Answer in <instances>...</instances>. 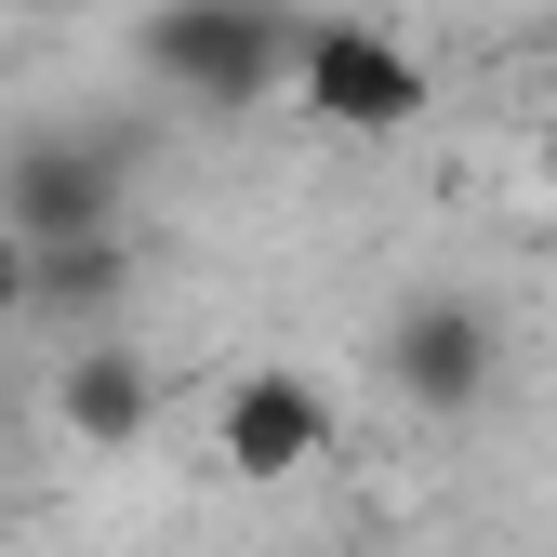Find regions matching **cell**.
I'll list each match as a JSON object with an SVG mask.
<instances>
[{
    "instance_id": "6da1fadb",
    "label": "cell",
    "mask_w": 557,
    "mask_h": 557,
    "mask_svg": "<svg viewBox=\"0 0 557 557\" xmlns=\"http://www.w3.org/2000/svg\"><path fill=\"white\" fill-rule=\"evenodd\" d=\"M425 94L438 81H425V53L398 40V14H332V27L293 40V107L319 133H411Z\"/></svg>"
},
{
    "instance_id": "7a4b0ae2",
    "label": "cell",
    "mask_w": 557,
    "mask_h": 557,
    "mask_svg": "<svg viewBox=\"0 0 557 557\" xmlns=\"http://www.w3.org/2000/svg\"><path fill=\"white\" fill-rule=\"evenodd\" d=\"M293 14L278 0H160L147 14V53H160V81L173 94H199V107H252V94H278L293 81Z\"/></svg>"
},
{
    "instance_id": "3957f363",
    "label": "cell",
    "mask_w": 557,
    "mask_h": 557,
    "mask_svg": "<svg viewBox=\"0 0 557 557\" xmlns=\"http://www.w3.org/2000/svg\"><path fill=\"white\" fill-rule=\"evenodd\" d=\"M492 372H505V332H492V306L478 293H411L398 319H385V398L398 411H478L492 398Z\"/></svg>"
},
{
    "instance_id": "277c9868",
    "label": "cell",
    "mask_w": 557,
    "mask_h": 557,
    "mask_svg": "<svg viewBox=\"0 0 557 557\" xmlns=\"http://www.w3.org/2000/svg\"><path fill=\"white\" fill-rule=\"evenodd\" d=\"M306 465H332V385H306V372H239V385H213V478H239V492H293Z\"/></svg>"
},
{
    "instance_id": "5b68a950",
    "label": "cell",
    "mask_w": 557,
    "mask_h": 557,
    "mask_svg": "<svg viewBox=\"0 0 557 557\" xmlns=\"http://www.w3.org/2000/svg\"><path fill=\"white\" fill-rule=\"evenodd\" d=\"M53 438L66 451H147L160 438V372L133 359V345H66V372H53Z\"/></svg>"
},
{
    "instance_id": "8992f818",
    "label": "cell",
    "mask_w": 557,
    "mask_h": 557,
    "mask_svg": "<svg viewBox=\"0 0 557 557\" xmlns=\"http://www.w3.org/2000/svg\"><path fill=\"white\" fill-rule=\"evenodd\" d=\"M0 213H14L40 252H53V239H107V226H120V173H107L94 147H27L14 173H0Z\"/></svg>"
},
{
    "instance_id": "52a82bcc",
    "label": "cell",
    "mask_w": 557,
    "mask_h": 557,
    "mask_svg": "<svg viewBox=\"0 0 557 557\" xmlns=\"http://www.w3.org/2000/svg\"><path fill=\"white\" fill-rule=\"evenodd\" d=\"M120 278H133L120 226H107V239H53V252H40V306H53V319H107Z\"/></svg>"
},
{
    "instance_id": "ba28073f",
    "label": "cell",
    "mask_w": 557,
    "mask_h": 557,
    "mask_svg": "<svg viewBox=\"0 0 557 557\" xmlns=\"http://www.w3.org/2000/svg\"><path fill=\"white\" fill-rule=\"evenodd\" d=\"M14 306H40V239L0 213V319H14Z\"/></svg>"
},
{
    "instance_id": "9c48e42d",
    "label": "cell",
    "mask_w": 557,
    "mask_h": 557,
    "mask_svg": "<svg viewBox=\"0 0 557 557\" xmlns=\"http://www.w3.org/2000/svg\"><path fill=\"white\" fill-rule=\"evenodd\" d=\"M359 14H398V0H359Z\"/></svg>"
}]
</instances>
